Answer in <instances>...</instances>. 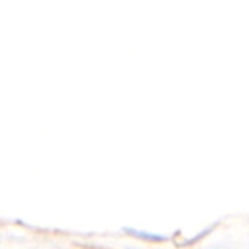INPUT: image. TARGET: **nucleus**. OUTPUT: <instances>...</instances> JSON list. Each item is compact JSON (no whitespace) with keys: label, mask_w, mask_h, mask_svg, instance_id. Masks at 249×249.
Here are the masks:
<instances>
[]
</instances>
